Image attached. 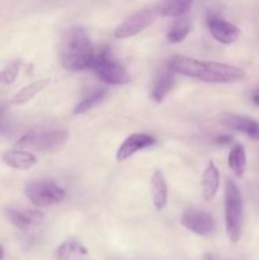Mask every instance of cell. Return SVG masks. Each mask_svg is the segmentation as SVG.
I'll return each instance as SVG.
<instances>
[{"instance_id": "cell-1", "label": "cell", "mask_w": 259, "mask_h": 260, "mask_svg": "<svg viewBox=\"0 0 259 260\" xmlns=\"http://www.w3.org/2000/svg\"><path fill=\"white\" fill-rule=\"evenodd\" d=\"M168 66L180 75L212 84L235 83L243 80L246 76L245 71L238 66L213 61H200L183 55L173 56Z\"/></svg>"}, {"instance_id": "cell-2", "label": "cell", "mask_w": 259, "mask_h": 260, "mask_svg": "<svg viewBox=\"0 0 259 260\" xmlns=\"http://www.w3.org/2000/svg\"><path fill=\"white\" fill-rule=\"evenodd\" d=\"M94 53L88 33L81 27H73L66 32L60 48V60L63 68L70 71L90 69Z\"/></svg>"}, {"instance_id": "cell-3", "label": "cell", "mask_w": 259, "mask_h": 260, "mask_svg": "<svg viewBox=\"0 0 259 260\" xmlns=\"http://www.w3.org/2000/svg\"><path fill=\"white\" fill-rule=\"evenodd\" d=\"M243 198L234 180L228 179L225 187V229L231 243L236 244L243 234Z\"/></svg>"}, {"instance_id": "cell-4", "label": "cell", "mask_w": 259, "mask_h": 260, "mask_svg": "<svg viewBox=\"0 0 259 260\" xmlns=\"http://www.w3.org/2000/svg\"><path fill=\"white\" fill-rule=\"evenodd\" d=\"M90 70H93L103 83L111 85H122L130 81V75L126 69L112 57L107 48H102L94 53Z\"/></svg>"}, {"instance_id": "cell-5", "label": "cell", "mask_w": 259, "mask_h": 260, "mask_svg": "<svg viewBox=\"0 0 259 260\" xmlns=\"http://www.w3.org/2000/svg\"><path fill=\"white\" fill-rule=\"evenodd\" d=\"M69 132L65 129H46V131H29L23 135L15 146L19 149H29L36 151H51L62 147L68 142Z\"/></svg>"}, {"instance_id": "cell-6", "label": "cell", "mask_w": 259, "mask_h": 260, "mask_svg": "<svg viewBox=\"0 0 259 260\" xmlns=\"http://www.w3.org/2000/svg\"><path fill=\"white\" fill-rule=\"evenodd\" d=\"M25 196L36 207H48L66 197L65 190L51 180H36L25 187Z\"/></svg>"}, {"instance_id": "cell-7", "label": "cell", "mask_w": 259, "mask_h": 260, "mask_svg": "<svg viewBox=\"0 0 259 260\" xmlns=\"http://www.w3.org/2000/svg\"><path fill=\"white\" fill-rule=\"evenodd\" d=\"M156 15H159L156 7L142 8L141 10L134 13L126 20H123L121 24L117 25V28L113 32V36L118 38V40L134 37V36L142 32L145 28L149 27L155 20Z\"/></svg>"}, {"instance_id": "cell-8", "label": "cell", "mask_w": 259, "mask_h": 260, "mask_svg": "<svg viewBox=\"0 0 259 260\" xmlns=\"http://www.w3.org/2000/svg\"><path fill=\"white\" fill-rule=\"evenodd\" d=\"M180 223L190 233L207 238L216 230V223L210 213L201 210H188L183 213Z\"/></svg>"}, {"instance_id": "cell-9", "label": "cell", "mask_w": 259, "mask_h": 260, "mask_svg": "<svg viewBox=\"0 0 259 260\" xmlns=\"http://www.w3.org/2000/svg\"><path fill=\"white\" fill-rule=\"evenodd\" d=\"M206 22H207V27L212 37L217 42L223 43V45H231L240 36V28L238 25L222 19V18L213 14V13H210L207 15Z\"/></svg>"}, {"instance_id": "cell-10", "label": "cell", "mask_w": 259, "mask_h": 260, "mask_svg": "<svg viewBox=\"0 0 259 260\" xmlns=\"http://www.w3.org/2000/svg\"><path fill=\"white\" fill-rule=\"evenodd\" d=\"M155 144V139L150 135L146 134H134L131 136L127 137L121 145H119L118 150L116 152V160L117 161H124V160L130 159L134 156L136 152L141 151V150L151 147Z\"/></svg>"}, {"instance_id": "cell-11", "label": "cell", "mask_w": 259, "mask_h": 260, "mask_svg": "<svg viewBox=\"0 0 259 260\" xmlns=\"http://www.w3.org/2000/svg\"><path fill=\"white\" fill-rule=\"evenodd\" d=\"M5 215L9 222L20 231H28L33 226L40 225L45 217L41 211L17 210V208H9L5 211Z\"/></svg>"}, {"instance_id": "cell-12", "label": "cell", "mask_w": 259, "mask_h": 260, "mask_svg": "<svg viewBox=\"0 0 259 260\" xmlns=\"http://www.w3.org/2000/svg\"><path fill=\"white\" fill-rule=\"evenodd\" d=\"M222 123L228 128L241 132L254 141H259V122L251 117L241 116V114H228L223 117Z\"/></svg>"}, {"instance_id": "cell-13", "label": "cell", "mask_w": 259, "mask_h": 260, "mask_svg": "<svg viewBox=\"0 0 259 260\" xmlns=\"http://www.w3.org/2000/svg\"><path fill=\"white\" fill-rule=\"evenodd\" d=\"M150 193L155 210H164L168 203V184L164 174L160 170H155L150 179Z\"/></svg>"}, {"instance_id": "cell-14", "label": "cell", "mask_w": 259, "mask_h": 260, "mask_svg": "<svg viewBox=\"0 0 259 260\" xmlns=\"http://www.w3.org/2000/svg\"><path fill=\"white\" fill-rule=\"evenodd\" d=\"M174 74V71H173L169 66H167V68L161 69L159 75L156 76L151 90V98L155 103H161L165 99V96H167L168 94H169V91L173 89V86H174L175 84Z\"/></svg>"}, {"instance_id": "cell-15", "label": "cell", "mask_w": 259, "mask_h": 260, "mask_svg": "<svg viewBox=\"0 0 259 260\" xmlns=\"http://www.w3.org/2000/svg\"><path fill=\"white\" fill-rule=\"evenodd\" d=\"M201 187H202V196L206 201L213 200L217 194L218 187H220V173L213 161L208 162L206 169L203 170Z\"/></svg>"}, {"instance_id": "cell-16", "label": "cell", "mask_w": 259, "mask_h": 260, "mask_svg": "<svg viewBox=\"0 0 259 260\" xmlns=\"http://www.w3.org/2000/svg\"><path fill=\"white\" fill-rule=\"evenodd\" d=\"M3 161L17 170H28L37 164V157L25 150H9L3 155Z\"/></svg>"}, {"instance_id": "cell-17", "label": "cell", "mask_w": 259, "mask_h": 260, "mask_svg": "<svg viewBox=\"0 0 259 260\" xmlns=\"http://www.w3.org/2000/svg\"><path fill=\"white\" fill-rule=\"evenodd\" d=\"M50 79L45 78L23 86V88L20 89L19 91H17V94L13 96L12 104H14V106H23V104L28 103V102L32 101L35 96H37L38 94L42 93V91L50 85Z\"/></svg>"}, {"instance_id": "cell-18", "label": "cell", "mask_w": 259, "mask_h": 260, "mask_svg": "<svg viewBox=\"0 0 259 260\" xmlns=\"http://www.w3.org/2000/svg\"><path fill=\"white\" fill-rule=\"evenodd\" d=\"M193 0H161L156 5L157 13L163 17L178 18L189 12Z\"/></svg>"}, {"instance_id": "cell-19", "label": "cell", "mask_w": 259, "mask_h": 260, "mask_svg": "<svg viewBox=\"0 0 259 260\" xmlns=\"http://www.w3.org/2000/svg\"><path fill=\"white\" fill-rule=\"evenodd\" d=\"M228 165L234 175L241 178L246 170V152L241 144H235L231 147L228 156Z\"/></svg>"}, {"instance_id": "cell-20", "label": "cell", "mask_w": 259, "mask_h": 260, "mask_svg": "<svg viewBox=\"0 0 259 260\" xmlns=\"http://www.w3.org/2000/svg\"><path fill=\"white\" fill-rule=\"evenodd\" d=\"M190 29H192V23L188 17H180L179 19L175 20L172 25H170L169 30L167 33V40L170 43H179L187 38L189 35Z\"/></svg>"}, {"instance_id": "cell-21", "label": "cell", "mask_w": 259, "mask_h": 260, "mask_svg": "<svg viewBox=\"0 0 259 260\" xmlns=\"http://www.w3.org/2000/svg\"><path fill=\"white\" fill-rule=\"evenodd\" d=\"M106 96H107L106 89H94V90H91L88 95L84 96V98L76 104L73 113L76 114V116H78V114L86 113V112L90 111L91 108H94V107L98 106L99 103H102Z\"/></svg>"}, {"instance_id": "cell-22", "label": "cell", "mask_w": 259, "mask_h": 260, "mask_svg": "<svg viewBox=\"0 0 259 260\" xmlns=\"http://www.w3.org/2000/svg\"><path fill=\"white\" fill-rule=\"evenodd\" d=\"M86 249L75 239H68L56 250V260H71L75 255H85Z\"/></svg>"}, {"instance_id": "cell-23", "label": "cell", "mask_w": 259, "mask_h": 260, "mask_svg": "<svg viewBox=\"0 0 259 260\" xmlns=\"http://www.w3.org/2000/svg\"><path fill=\"white\" fill-rule=\"evenodd\" d=\"M20 66H22V61L14 60L8 63L4 69H2L0 70V84L9 85V84L14 83L20 71Z\"/></svg>"}, {"instance_id": "cell-24", "label": "cell", "mask_w": 259, "mask_h": 260, "mask_svg": "<svg viewBox=\"0 0 259 260\" xmlns=\"http://www.w3.org/2000/svg\"><path fill=\"white\" fill-rule=\"evenodd\" d=\"M10 131H12V127L5 114V108L0 106V135L5 136V135H9Z\"/></svg>"}, {"instance_id": "cell-25", "label": "cell", "mask_w": 259, "mask_h": 260, "mask_svg": "<svg viewBox=\"0 0 259 260\" xmlns=\"http://www.w3.org/2000/svg\"><path fill=\"white\" fill-rule=\"evenodd\" d=\"M233 141V137L229 136V135H221V136L216 137V142L221 145H226V144H230Z\"/></svg>"}, {"instance_id": "cell-26", "label": "cell", "mask_w": 259, "mask_h": 260, "mask_svg": "<svg viewBox=\"0 0 259 260\" xmlns=\"http://www.w3.org/2000/svg\"><path fill=\"white\" fill-rule=\"evenodd\" d=\"M202 260H230V259L222 258V256L217 255V254H215V253H207V254H205V256H203Z\"/></svg>"}, {"instance_id": "cell-27", "label": "cell", "mask_w": 259, "mask_h": 260, "mask_svg": "<svg viewBox=\"0 0 259 260\" xmlns=\"http://www.w3.org/2000/svg\"><path fill=\"white\" fill-rule=\"evenodd\" d=\"M251 101H253V103L256 107H259V88L253 91V94H251Z\"/></svg>"}, {"instance_id": "cell-28", "label": "cell", "mask_w": 259, "mask_h": 260, "mask_svg": "<svg viewBox=\"0 0 259 260\" xmlns=\"http://www.w3.org/2000/svg\"><path fill=\"white\" fill-rule=\"evenodd\" d=\"M3 256H4V250H3V248L0 246V260L3 259Z\"/></svg>"}]
</instances>
